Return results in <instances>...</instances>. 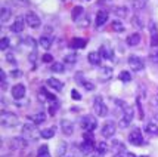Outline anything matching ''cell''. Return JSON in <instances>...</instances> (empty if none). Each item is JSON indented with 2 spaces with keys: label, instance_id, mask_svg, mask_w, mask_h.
Instances as JSON below:
<instances>
[{
  "label": "cell",
  "instance_id": "cell-17",
  "mask_svg": "<svg viewBox=\"0 0 158 157\" xmlns=\"http://www.w3.org/2000/svg\"><path fill=\"white\" fill-rule=\"evenodd\" d=\"M106 20H108V12L106 11H99L96 14V21H95V24H96V27H102L103 24L106 22Z\"/></svg>",
  "mask_w": 158,
  "mask_h": 157
},
{
  "label": "cell",
  "instance_id": "cell-30",
  "mask_svg": "<svg viewBox=\"0 0 158 157\" xmlns=\"http://www.w3.org/2000/svg\"><path fill=\"white\" fill-rule=\"evenodd\" d=\"M112 151H114V154H117V153H126V147L123 145V142L114 141L112 142Z\"/></svg>",
  "mask_w": 158,
  "mask_h": 157
},
{
  "label": "cell",
  "instance_id": "cell-15",
  "mask_svg": "<svg viewBox=\"0 0 158 157\" xmlns=\"http://www.w3.org/2000/svg\"><path fill=\"white\" fill-rule=\"evenodd\" d=\"M149 31H151V46H158V28L154 22H149Z\"/></svg>",
  "mask_w": 158,
  "mask_h": 157
},
{
  "label": "cell",
  "instance_id": "cell-9",
  "mask_svg": "<svg viewBox=\"0 0 158 157\" xmlns=\"http://www.w3.org/2000/svg\"><path fill=\"white\" fill-rule=\"evenodd\" d=\"M25 24L31 28H39L41 24V21H40V18H39V15H35L34 12H28V14L25 15Z\"/></svg>",
  "mask_w": 158,
  "mask_h": 157
},
{
  "label": "cell",
  "instance_id": "cell-38",
  "mask_svg": "<svg viewBox=\"0 0 158 157\" xmlns=\"http://www.w3.org/2000/svg\"><path fill=\"white\" fill-rule=\"evenodd\" d=\"M77 54H68L65 55V64H76Z\"/></svg>",
  "mask_w": 158,
  "mask_h": 157
},
{
  "label": "cell",
  "instance_id": "cell-35",
  "mask_svg": "<svg viewBox=\"0 0 158 157\" xmlns=\"http://www.w3.org/2000/svg\"><path fill=\"white\" fill-rule=\"evenodd\" d=\"M37 157H50L48 145H41L40 148H39V151H37Z\"/></svg>",
  "mask_w": 158,
  "mask_h": 157
},
{
  "label": "cell",
  "instance_id": "cell-5",
  "mask_svg": "<svg viewBox=\"0 0 158 157\" xmlns=\"http://www.w3.org/2000/svg\"><path fill=\"white\" fill-rule=\"evenodd\" d=\"M98 126V120L93 116H84L81 119V129L84 132H93Z\"/></svg>",
  "mask_w": 158,
  "mask_h": 157
},
{
  "label": "cell",
  "instance_id": "cell-44",
  "mask_svg": "<svg viewBox=\"0 0 158 157\" xmlns=\"http://www.w3.org/2000/svg\"><path fill=\"white\" fill-rule=\"evenodd\" d=\"M2 79H0V80H2V88L3 89H6V83H7V79H6V73H5V71H2Z\"/></svg>",
  "mask_w": 158,
  "mask_h": 157
},
{
  "label": "cell",
  "instance_id": "cell-14",
  "mask_svg": "<svg viewBox=\"0 0 158 157\" xmlns=\"http://www.w3.org/2000/svg\"><path fill=\"white\" fill-rule=\"evenodd\" d=\"M112 68L111 67H101V70H99V79L102 80V82H108V80H111L112 79Z\"/></svg>",
  "mask_w": 158,
  "mask_h": 157
},
{
  "label": "cell",
  "instance_id": "cell-13",
  "mask_svg": "<svg viewBox=\"0 0 158 157\" xmlns=\"http://www.w3.org/2000/svg\"><path fill=\"white\" fill-rule=\"evenodd\" d=\"M99 55L102 58H105V59H114V52H112L110 45H102L99 48Z\"/></svg>",
  "mask_w": 158,
  "mask_h": 157
},
{
  "label": "cell",
  "instance_id": "cell-48",
  "mask_svg": "<svg viewBox=\"0 0 158 157\" xmlns=\"http://www.w3.org/2000/svg\"><path fill=\"white\" fill-rule=\"evenodd\" d=\"M6 59H7L9 62H12L14 65H16V61H15V58L12 56V54H7V55H6Z\"/></svg>",
  "mask_w": 158,
  "mask_h": 157
},
{
  "label": "cell",
  "instance_id": "cell-37",
  "mask_svg": "<svg viewBox=\"0 0 158 157\" xmlns=\"http://www.w3.org/2000/svg\"><path fill=\"white\" fill-rule=\"evenodd\" d=\"M59 108V102L58 101H52V104H50V107H49V114L50 116H55V113H56V110Z\"/></svg>",
  "mask_w": 158,
  "mask_h": 157
},
{
  "label": "cell",
  "instance_id": "cell-27",
  "mask_svg": "<svg viewBox=\"0 0 158 157\" xmlns=\"http://www.w3.org/2000/svg\"><path fill=\"white\" fill-rule=\"evenodd\" d=\"M67 148H68L67 142L61 141V142L58 144V147H56V156H58V157H64L65 154H67Z\"/></svg>",
  "mask_w": 158,
  "mask_h": 157
},
{
  "label": "cell",
  "instance_id": "cell-3",
  "mask_svg": "<svg viewBox=\"0 0 158 157\" xmlns=\"http://www.w3.org/2000/svg\"><path fill=\"white\" fill-rule=\"evenodd\" d=\"M133 114H135L133 108H130L129 105H126V107L121 110V116H120V126H121V128H127V126L131 123V120H133Z\"/></svg>",
  "mask_w": 158,
  "mask_h": 157
},
{
  "label": "cell",
  "instance_id": "cell-52",
  "mask_svg": "<svg viewBox=\"0 0 158 157\" xmlns=\"http://www.w3.org/2000/svg\"><path fill=\"white\" fill-rule=\"evenodd\" d=\"M127 157H136V156H135L133 153H129V154H127Z\"/></svg>",
  "mask_w": 158,
  "mask_h": 157
},
{
  "label": "cell",
  "instance_id": "cell-7",
  "mask_svg": "<svg viewBox=\"0 0 158 157\" xmlns=\"http://www.w3.org/2000/svg\"><path fill=\"white\" fill-rule=\"evenodd\" d=\"M115 130H117V124H115V122H112V120H106V122L103 123V126H102V137L103 138L114 137Z\"/></svg>",
  "mask_w": 158,
  "mask_h": 157
},
{
  "label": "cell",
  "instance_id": "cell-46",
  "mask_svg": "<svg viewBox=\"0 0 158 157\" xmlns=\"http://www.w3.org/2000/svg\"><path fill=\"white\" fill-rule=\"evenodd\" d=\"M52 59H53V56H52L50 54L43 55V62H52Z\"/></svg>",
  "mask_w": 158,
  "mask_h": 157
},
{
  "label": "cell",
  "instance_id": "cell-1",
  "mask_svg": "<svg viewBox=\"0 0 158 157\" xmlns=\"http://www.w3.org/2000/svg\"><path fill=\"white\" fill-rule=\"evenodd\" d=\"M19 122L18 116L12 111H2L0 113V123L3 128H15Z\"/></svg>",
  "mask_w": 158,
  "mask_h": 157
},
{
  "label": "cell",
  "instance_id": "cell-51",
  "mask_svg": "<svg viewBox=\"0 0 158 157\" xmlns=\"http://www.w3.org/2000/svg\"><path fill=\"white\" fill-rule=\"evenodd\" d=\"M154 119H155V120L158 122V113H154Z\"/></svg>",
  "mask_w": 158,
  "mask_h": 157
},
{
  "label": "cell",
  "instance_id": "cell-8",
  "mask_svg": "<svg viewBox=\"0 0 158 157\" xmlns=\"http://www.w3.org/2000/svg\"><path fill=\"white\" fill-rule=\"evenodd\" d=\"M129 142L133 144V145H142V144H145V139H143V137H142V132L139 129L131 130L130 133H129Z\"/></svg>",
  "mask_w": 158,
  "mask_h": 157
},
{
  "label": "cell",
  "instance_id": "cell-39",
  "mask_svg": "<svg viewBox=\"0 0 158 157\" xmlns=\"http://www.w3.org/2000/svg\"><path fill=\"white\" fill-rule=\"evenodd\" d=\"M120 79H121V82H131V74L129 71H121L120 73Z\"/></svg>",
  "mask_w": 158,
  "mask_h": 157
},
{
  "label": "cell",
  "instance_id": "cell-25",
  "mask_svg": "<svg viewBox=\"0 0 158 157\" xmlns=\"http://www.w3.org/2000/svg\"><path fill=\"white\" fill-rule=\"evenodd\" d=\"M55 132H56V128H55V126H50V128H48V129L41 130L40 137L43 138V139H50V138L55 137Z\"/></svg>",
  "mask_w": 158,
  "mask_h": 157
},
{
  "label": "cell",
  "instance_id": "cell-49",
  "mask_svg": "<svg viewBox=\"0 0 158 157\" xmlns=\"http://www.w3.org/2000/svg\"><path fill=\"white\" fill-rule=\"evenodd\" d=\"M154 104H155V105H158V94L154 96Z\"/></svg>",
  "mask_w": 158,
  "mask_h": 157
},
{
  "label": "cell",
  "instance_id": "cell-36",
  "mask_svg": "<svg viewBox=\"0 0 158 157\" xmlns=\"http://www.w3.org/2000/svg\"><path fill=\"white\" fill-rule=\"evenodd\" d=\"M106 151H108V145H106V144H105V142H99V144H98L96 153L99 154V156H103Z\"/></svg>",
  "mask_w": 158,
  "mask_h": 157
},
{
  "label": "cell",
  "instance_id": "cell-32",
  "mask_svg": "<svg viewBox=\"0 0 158 157\" xmlns=\"http://www.w3.org/2000/svg\"><path fill=\"white\" fill-rule=\"evenodd\" d=\"M145 5H146V2H145V0H133V2H130L131 9H135V11H140V9H143Z\"/></svg>",
  "mask_w": 158,
  "mask_h": 157
},
{
  "label": "cell",
  "instance_id": "cell-16",
  "mask_svg": "<svg viewBox=\"0 0 158 157\" xmlns=\"http://www.w3.org/2000/svg\"><path fill=\"white\" fill-rule=\"evenodd\" d=\"M61 129L65 135H73V132H74V124H73L71 120L64 119V120L61 122Z\"/></svg>",
  "mask_w": 158,
  "mask_h": 157
},
{
  "label": "cell",
  "instance_id": "cell-28",
  "mask_svg": "<svg viewBox=\"0 0 158 157\" xmlns=\"http://www.w3.org/2000/svg\"><path fill=\"white\" fill-rule=\"evenodd\" d=\"M111 28H112V31H115V33H123V31H124V25H123V22H121L120 20L112 21Z\"/></svg>",
  "mask_w": 158,
  "mask_h": 157
},
{
  "label": "cell",
  "instance_id": "cell-18",
  "mask_svg": "<svg viewBox=\"0 0 158 157\" xmlns=\"http://www.w3.org/2000/svg\"><path fill=\"white\" fill-rule=\"evenodd\" d=\"M22 133L24 137L27 138H33L35 135V124H30V123H25L22 126Z\"/></svg>",
  "mask_w": 158,
  "mask_h": 157
},
{
  "label": "cell",
  "instance_id": "cell-41",
  "mask_svg": "<svg viewBox=\"0 0 158 157\" xmlns=\"http://www.w3.org/2000/svg\"><path fill=\"white\" fill-rule=\"evenodd\" d=\"M131 24H133L135 27H138V28H142V27H143V22L140 21V18H139L138 15H135V16L131 18Z\"/></svg>",
  "mask_w": 158,
  "mask_h": 157
},
{
  "label": "cell",
  "instance_id": "cell-10",
  "mask_svg": "<svg viewBox=\"0 0 158 157\" xmlns=\"http://www.w3.org/2000/svg\"><path fill=\"white\" fill-rule=\"evenodd\" d=\"M9 144H10V148H12V150H24L28 145L27 139H25V138H19V137L12 138Z\"/></svg>",
  "mask_w": 158,
  "mask_h": 157
},
{
  "label": "cell",
  "instance_id": "cell-34",
  "mask_svg": "<svg viewBox=\"0 0 158 157\" xmlns=\"http://www.w3.org/2000/svg\"><path fill=\"white\" fill-rule=\"evenodd\" d=\"M50 70H52L53 73H64V71H65V67H64L62 62H53Z\"/></svg>",
  "mask_w": 158,
  "mask_h": 157
},
{
  "label": "cell",
  "instance_id": "cell-20",
  "mask_svg": "<svg viewBox=\"0 0 158 157\" xmlns=\"http://www.w3.org/2000/svg\"><path fill=\"white\" fill-rule=\"evenodd\" d=\"M49 88H52L53 90H58V92H61L62 89H64V83L59 82V79H48V82H46Z\"/></svg>",
  "mask_w": 158,
  "mask_h": 157
},
{
  "label": "cell",
  "instance_id": "cell-45",
  "mask_svg": "<svg viewBox=\"0 0 158 157\" xmlns=\"http://www.w3.org/2000/svg\"><path fill=\"white\" fill-rule=\"evenodd\" d=\"M89 24H90V21H89V18H87V16L84 18V21H80V22H77V25H78V27H87Z\"/></svg>",
  "mask_w": 158,
  "mask_h": 157
},
{
  "label": "cell",
  "instance_id": "cell-42",
  "mask_svg": "<svg viewBox=\"0 0 158 157\" xmlns=\"http://www.w3.org/2000/svg\"><path fill=\"white\" fill-rule=\"evenodd\" d=\"M9 45H10V41H9L7 37H3V39L0 40V49H2V50H6V49L9 48Z\"/></svg>",
  "mask_w": 158,
  "mask_h": 157
},
{
  "label": "cell",
  "instance_id": "cell-21",
  "mask_svg": "<svg viewBox=\"0 0 158 157\" xmlns=\"http://www.w3.org/2000/svg\"><path fill=\"white\" fill-rule=\"evenodd\" d=\"M87 59H89V62L92 65L99 67V65H101V61H102V56L99 55V52H90V54L87 55Z\"/></svg>",
  "mask_w": 158,
  "mask_h": 157
},
{
  "label": "cell",
  "instance_id": "cell-31",
  "mask_svg": "<svg viewBox=\"0 0 158 157\" xmlns=\"http://www.w3.org/2000/svg\"><path fill=\"white\" fill-rule=\"evenodd\" d=\"M39 43H40V46L43 49H49L50 46H52V37H48V36H43L40 40H39Z\"/></svg>",
  "mask_w": 158,
  "mask_h": 157
},
{
  "label": "cell",
  "instance_id": "cell-24",
  "mask_svg": "<svg viewBox=\"0 0 158 157\" xmlns=\"http://www.w3.org/2000/svg\"><path fill=\"white\" fill-rule=\"evenodd\" d=\"M10 16H12V9H9V7H6V6L2 7V14H0L2 24H6L7 21L10 20Z\"/></svg>",
  "mask_w": 158,
  "mask_h": 157
},
{
  "label": "cell",
  "instance_id": "cell-4",
  "mask_svg": "<svg viewBox=\"0 0 158 157\" xmlns=\"http://www.w3.org/2000/svg\"><path fill=\"white\" fill-rule=\"evenodd\" d=\"M93 110H95V113L99 117H105L108 114V107H106V104L103 102L102 96H95V99H93Z\"/></svg>",
  "mask_w": 158,
  "mask_h": 157
},
{
  "label": "cell",
  "instance_id": "cell-47",
  "mask_svg": "<svg viewBox=\"0 0 158 157\" xmlns=\"http://www.w3.org/2000/svg\"><path fill=\"white\" fill-rule=\"evenodd\" d=\"M71 96H73L74 99H77V101H78V99H81V95H80L77 90H71Z\"/></svg>",
  "mask_w": 158,
  "mask_h": 157
},
{
  "label": "cell",
  "instance_id": "cell-33",
  "mask_svg": "<svg viewBox=\"0 0 158 157\" xmlns=\"http://www.w3.org/2000/svg\"><path fill=\"white\" fill-rule=\"evenodd\" d=\"M145 130L149 133V135H158V126L155 123H148L146 126H145Z\"/></svg>",
  "mask_w": 158,
  "mask_h": 157
},
{
  "label": "cell",
  "instance_id": "cell-22",
  "mask_svg": "<svg viewBox=\"0 0 158 157\" xmlns=\"http://www.w3.org/2000/svg\"><path fill=\"white\" fill-rule=\"evenodd\" d=\"M112 14L115 15L118 20H121V18H126V16L129 15V11H127L126 6H115L112 9Z\"/></svg>",
  "mask_w": 158,
  "mask_h": 157
},
{
  "label": "cell",
  "instance_id": "cell-23",
  "mask_svg": "<svg viewBox=\"0 0 158 157\" xmlns=\"http://www.w3.org/2000/svg\"><path fill=\"white\" fill-rule=\"evenodd\" d=\"M24 21L25 20H22L21 16L19 18H16L15 22L10 25V31H12V33H21V31L24 30Z\"/></svg>",
  "mask_w": 158,
  "mask_h": 157
},
{
  "label": "cell",
  "instance_id": "cell-29",
  "mask_svg": "<svg viewBox=\"0 0 158 157\" xmlns=\"http://www.w3.org/2000/svg\"><path fill=\"white\" fill-rule=\"evenodd\" d=\"M31 120H33L34 124H40V123H43L46 120V113L40 111V113H37L35 116H31Z\"/></svg>",
  "mask_w": 158,
  "mask_h": 157
},
{
  "label": "cell",
  "instance_id": "cell-26",
  "mask_svg": "<svg viewBox=\"0 0 158 157\" xmlns=\"http://www.w3.org/2000/svg\"><path fill=\"white\" fill-rule=\"evenodd\" d=\"M139 43H140V34L139 33H133V34L127 37V45L129 46H136Z\"/></svg>",
  "mask_w": 158,
  "mask_h": 157
},
{
  "label": "cell",
  "instance_id": "cell-50",
  "mask_svg": "<svg viewBox=\"0 0 158 157\" xmlns=\"http://www.w3.org/2000/svg\"><path fill=\"white\" fill-rule=\"evenodd\" d=\"M12 76H21V73H19V71H14V73H12Z\"/></svg>",
  "mask_w": 158,
  "mask_h": 157
},
{
  "label": "cell",
  "instance_id": "cell-19",
  "mask_svg": "<svg viewBox=\"0 0 158 157\" xmlns=\"http://www.w3.org/2000/svg\"><path fill=\"white\" fill-rule=\"evenodd\" d=\"M86 45H87V40L81 39V37H74L71 40V43H69V46L74 49H83V48H86Z\"/></svg>",
  "mask_w": 158,
  "mask_h": 157
},
{
  "label": "cell",
  "instance_id": "cell-40",
  "mask_svg": "<svg viewBox=\"0 0 158 157\" xmlns=\"http://www.w3.org/2000/svg\"><path fill=\"white\" fill-rule=\"evenodd\" d=\"M80 15H83V7L77 6L74 11H73V20L74 21H78V18H80Z\"/></svg>",
  "mask_w": 158,
  "mask_h": 157
},
{
  "label": "cell",
  "instance_id": "cell-12",
  "mask_svg": "<svg viewBox=\"0 0 158 157\" xmlns=\"http://www.w3.org/2000/svg\"><path fill=\"white\" fill-rule=\"evenodd\" d=\"M76 80H77V83H78V85H81L83 88L86 89V90H95V85H93V83H90L89 80H86V79H84V76L81 74V73H78V74L76 76Z\"/></svg>",
  "mask_w": 158,
  "mask_h": 157
},
{
  "label": "cell",
  "instance_id": "cell-11",
  "mask_svg": "<svg viewBox=\"0 0 158 157\" xmlns=\"http://www.w3.org/2000/svg\"><path fill=\"white\" fill-rule=\"evenodd\" d=\"M25 92H27V89L22 83H18V85L12 86V96L15 99H22L25 96Z\"/></svg>",
  "mask_w": 158,
  "mask_h": 157
},
{
  "label": "cell",
  "instance_id": "cell-6",
  "mask_svg": "<svg viewBox=\"0 0 158 157\" xmlns=\"http://www.w3.org/2000/svg\"><path fill=\"white\" fill-rule=\"evenodd\" d=\"M127 62H129V67H130L133 71H142V70L145 68L143 59H142L140 56H138V55H130Z\"/></svg>",
  "mask_w": 158,
  "mask_h": 157
},
{
  "label": "cell",
  "instance_id": "cell-2",
  "mask_svg": "<svg viewBox=\"0 0 158 157\" xmlns=\"http://www.w3.org/2000/svg\"><path fill=\"white\" fill-rule=\"evenodd\" d=\"M80 151H81L83 156H89L90 153H93L95 150V142L92 139V132H86L84 139H83L81 145H80Z\"/></svg>",
  "mask_w": 158,
  "mask_h": 157
},
{
  "label": "cell",
  "instance_id": "cell-43",
  "mask_svg": "<svg viewBox=\"0 0 158 157\" xmlns=\"http://www.w3.org/2000/svg\"><path fill=\"white\" fill-rule=\"evenodd\" d=\"M149 61L152 64H158V50H154V52L149 54Z\"/></svg>",
  "mask_w": 158,
  "mask_h": 157
}]
</instances>
